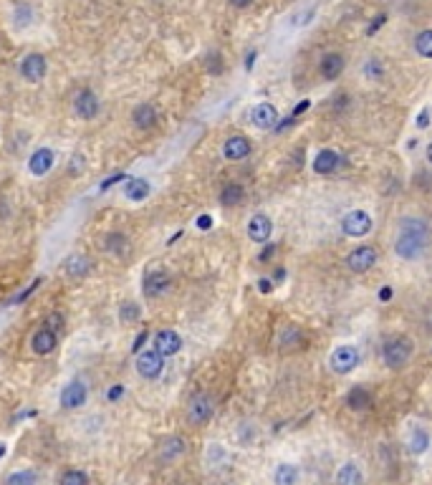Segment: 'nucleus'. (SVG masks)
I'll return each instance as SVG.
<instances>
[{
  "label": "nucleus",
  "mask_w": 432,
  "mask_h": 485,
  "mask_svg": "<svg viewBox=\"0 0 432 485\" xmlns=\"http://www.w3.org/2000/svg\"><path fill=\"white\" fill-rule=\"evenodd\" d=\"M430 223L422 218H402L394 235V255L402 260H417L430 248Z\"/></svg>",
  "instance_id": "nucleus-1"
},
{
  "label": "nucleus",
  "mask_w": 432,
  "mask_h": 485,
  "mask_svg": "<svg viewBox=\"0 0 432 485\" xmlns=\"http://www.w3.org/2000/svg\"><path fill=\"white\" fill-rule=\"evenodd\" d=\"M215 415V397L205 389H198L193 397L187 399L185 417L193 427H205Z\"/></svg>",
  "instance_id": "nucleus-2"
},
{
  "label": "nucleus",
  "mask_w": 432,
  "mask_h": 485,
  "mask_svg": "<svg viewBox=\"0 0 432 485\" xmlns=\"http://www.w3.org/2000/svg\"><path fill=\"white\" fill-rule=\"evenodd\" d=\"M412 359V344L405 336H389L382 344V361L389 369H405Z\"/></svg>",
  "instance_id": "nucleus-3"
},
{
  "label": "nucleus",
  "mask_w": 432,
  "mask_h": 485,
  "mask_svg": "<svg viewBox=\"0 0 432 485\" xmlns=\"http://www.w3.org/2000/svg\"><path fill=\"white\" fill-rule=\"evenodd\" d=\"M359 361H362L359 349L352 344H341L329 354V369H332L334 374H341V377H344V374H352L354 369L359 366Z\"/></svg>",
  "instance_id": "nucleus-4"
},
{
  "label": "nucleus",
  "mask_w": 432,
  "mask_h": 485,
  "mask_svg": "<svg viewBox=\"0 0 432 485\" xmlns=\"http://www.w3.org/2000/svg\"><path fill=\"white\" fill-rule=\"evenodd\" d=\"M339 227L346 238H364V235L372 233L374 220L366 210H349V213L341 218Z\"/></svg>",
  "instance_id": "nucleus-5"
},
{
  "label": "nucleus",
  "mask_w": 432,
  "mask_h": 485,
  "mask_svg": "<svg viewBox=\"0 0 432 485\" xmlns=\"http://www.w3.org/2000/svg\"><path fill=\"white\" fill-rule=\"evenodd\" d=\"M89 399V387L84 379H71L64 385L59 394V405L61 410H66V412H73V410H81V407L87 405Z\"/></svg>",
  "instance_id": "nucleus-6"
},
{
  "label": "nucleus",
  "mask_w": 432,
  "mask_h": 485,
  "mask_svg": "<svg viewBox=\"0 0 432 485\" xmlns=\"http://www.w3.org/2000/svg\"><path fill=\"white\" fill-rule=\"evenodd\" d=\"M377 260H379V253L374 246H357L344 258V263L352 273H366L377 266Z\"/></svg>",
  "instance_id": "nucleus-7"
},
{
  "label": "nucleus",
  "mask_w": 432,
  "mask_h": 485,
  "mask_svg": "<svg viewBox=\"0 0 432 485\" xmlns=\"http://www.w3.org/2000/svg\"><path fill=\"white\" fill-rule=\"evenodd\" d=\"M172 288V278H170V273L167 271H149L142 278V293H144V299L149 301H157L162 296H167V291Z\"/></svg>",
  "instance_id": "nucleus-8"
},
{
  "label": "nucleus",
  "mask_w": 432,
  "mask_h": 485,
  "mask_svg": "<svg viewBox=\"0 0 432 485\" xmlns=\"http://www.w3.org/2000/svg\"><path fill=\"white\" fill-rule=\"evenodd\" d=\"M134 369L142 379H157L165 372V357L154 349H147V352L137 354V361H134Z\"/></svg>",
  "instance_id": "nucleus-9"
},
{
  "label": "nucleus",
  "mask_w": 432,
  "mask_h": 485,
  "mask_svg": "<svg viewBox=\"0 0 432 485\" xmlns=\"http://www.w3.org/2000/svg\"><path fill=\"white\" fill-rule=\"evenodd\" d=\"M99 112H101V101L91 89H81V91L73 96V114H76L79 119L91 121L99 117Z\"/></svg>",
  "instance_id": "nucleus-10"
},
{
  "label": "nucleus",
  "mask_w": 432,
  "mask_h": 485,
  "mask_svg": "<svg viewBox=\"0 0 432 485\" xmlns=\"http://www.w3.org/2000/svg\"><path fill=\"white\" fill-rule=\"evenodd\" d=\"M18 71L20 76L28 81V84H38V81L46 79V71H48V61L43 54H28L20 59L18 64Z\"/></svg>",
  "instance_id": "nucleus-11"
},
{
  "label": "nucleus",
  "mask_w": 432,
  "mask_h": 485,
  "mask_svg": "<svg viewBox=\"0 0 432 485\" xmlns=\"http://www.w3.org/2000/svg\"><path fill=\"white\" fill-rule=\"evenodd\" d=\"M187 452V440L182 435H170L160 442V450H157V460L160 465H172L180 458H185Z\"/></svg>",
  "instance_id": "nucleus-12"
},
{
  "label": "nucleus",
  "mask_w": 432,
  "mask_h": 485,
  "mask_svg": "<svg viewBox=\"0 0 432 485\" xmlns=\"http://www.w3.org/2000/svg\"><path fill=\"white\" fill-rule=\"evenodd\" d=\"M251 121L255 129H260V132H271V129H276V124H278V109L273 107V104H268V101H260V104H255V107L251 109Z\"/></svg>",
  "instance_id": "nucleus-13"
},
{
  "label": "nucleus",
  "mask_w": 432,
  "mask_h": 485,
  "mask_svg": "<svg viewBox=\"0 0 432 485\" xmlns=\"http://www.w3.org/2000/svg\"><path fill=\"white\" fill-rule=\"evenodd\" d=\"M56 346H59V331H54V329L46 324L40 326V329H36V334L31 336V349H33V354H38V357L54 354Z\"/></svg>",
  "instance_id": "nucleus-14"
},
{
  "label": "nucleus",
  "mask_w": 432,
  "mask_h": 485,
  "mask_svg": "<svg viewBox=\"0 0 432 485\" xmlns=\"http://www.w3.org/2000/svg\"><path fill=\"white\" fill-rule=\"evenodd\" d=\"M253 152V144L248 137H243V134H233V137H228L225 142H223V157H225L228 162H243L248 160Z\"/></svg>",
  "instance_id": "nucleus-15"
},
{
  "label": "nucleus",
  "mask_w": 432,
  "mask_h": 485,
  "mask_svg": "<svg viewBox=\"0 0 432 485\" xmlns=\"http://www.w3.org/2000/svg\"><path fill=\"white\" fill-rule=\"evenodd\" d=\"M56 165V154L51 147H38L31 157H28V172L33 177H46Z\"/></svg>",
  "instance_id": "nucleus-16"
},
{
  "label": "nucleus",
  "mask_w": 432,
  "mask_h": 485,
  "mask_svg": "<svg viewBox=\"0 0 432 485\" xmlns=\"http://www.w3.org/2000/svg\"><path fill=\"white\" fill-rule=\"evenodd\" d=\"M154 352H160L162 357H174V354L182 352V336L172 329H160V331L154 334Z\"/></svg>",
  "instance_id": "nucleus-17"
},
{
  "label": "nucleus",
  "mask_w": 432,
  "mask_h": 485,
  "mask_svg": "<svg viewBox=\"0 0 432 485\" xmlns=\"http://www.w3.org/2000/svg\"><path fill=\"white\" fill-rule=\"evenodd\" d=\"M273 235V220L266 213H255L248 220V238L258 246H266Z\"/></svg>",
  "instance_id": "nucleus-18"
},
{
  "label": "nucleus",
  "mask_w": 432,
  "mask_h": 485,
  "mask_svg": "<svg viewBox=\"0 0 432 485\" xmlns=\"http://www.w3.org/2000/svg\"><path fill=\"white\" fill-rule=\"evenodd\" d=\"M157 121H160V112H157V107H154V104H149V101H142V104H137V107L132 109L134 129H140V132H149V129H154V126H157Z\"/></svg>",
  "instance_id": "nucleus-19"
},
{
  "label": "nucleus",
  "mask_w": 432,
  "mask_h": 485,
  "mask_svg": "<svg viewBox=\"0 0 432 485\" xmlns=\"http://www.w3.org/2000/svg\"><path fill=\"white\" fill-rule=\"evenodd\" d=\"M364 483H366L364 468H362V463H357V460L341 463L336 475H334V485H364Z\"/></svg>",
  "instance_id": "nucleus-20"
},
{
  "label": "nucleus",
  "mask_w": 432,
  "mask_h": 485,
  "mask_svg": "<svg viewBox=\"0 0 432 485\" xmlns=\"http://www.w3.org/2000/svg\"><path fill=\"white\" fill-rule=\"evenodd\" d=\"M341 165H344V157H341L336 149H321L311 162L313 172L316 174H334Z\"/></svg>",
  "instance_id": "nucleus-21"
},
{
  "label": "nucleus",
  "mask_w": 432,
  "mask_h": 485,
  "mask_svg": "<svg viewBox=\"0 0 432 485\" xmlns=\"http://www.w3.org/2000/svg\"><path fill=\"white\" fill-rule=\"evenodd\" d=\"M344 68H346V59L341 54H336V51H329L319 61V73L324 76V81H336L344 73Z\"/></svg>",
  "instance_id": "nucleus-22"
},
{
  "label": "nucleus",
  "mask_w": 432,
  "mask_h": 485,
  "mask_svg": "<svg viewBox=\"0 0 432 485\" xmlns=\"http://www.w3.org/2000/svg\"><path fill=\"white\" fill-rule=\"evenodd\" d=\"M101 248H104L109 255H114V258H126V255H129V251H132V246H129V238H126L124 233H119V230H112V233L104 235V240H101Z\"/></svg>",
  "instance_id": "nucleus-23"
},
{
  "label": "nucleus",
  "mask_w": 432,
  "mask_h": 485,
  "mask_svg": "<svg viewBox=\"0 0 432 485\" xmlns=\"http://www.w3.org/2000/svg\"><path fill=\"white\" fill-rule=\"evenodd\" d=\"M64 271H66V276L73 281L87 278L89 273H91V258L84 255V253H73V255L66 258V263H64Z\"/></svg>",
  "instance_id": "nucleus-24"
},
{
  "label": "nucleus",
  "mask_w": 432,
  "mask_h": 485,
  "mask_svg": "<svg viewBox=\"0 0 432 485\" xmlns=\"http://www.w3.org/2000/svg\"><path fill=\"white\" fill-rule=\"evenodd\" d=\"M372 392H369V387L364 385H354L349 392H346V407L354 410V412H362L366 407L372 405Z\"/></svg>",
  "instance_id": "nucleus-25"
},
{
  "label": "nucleus",
  "mask_w": 432,
  "mask_h": 485,
  "mask_svg": "<svg viewBox=\"0 0 432 485\" xmlns=\"http://www.w3.org/2000/svg\"><path fill=\"white\" fill-rule=\"evenodd\" d=\"M149 193H152V185L144 177H129L124 182V197L132 202H142L144 197H149Z\"/></svg>",
  "instance_id": "nucleus-26"
},
{
  "label": "nucleus",
  "mask_w": 432,
  "mask_h": 485,
  "mask_svg": "<svg viewBox=\"0 0 432 485\" xmlns=\"http://www.w3.org/2000/svg\"><path fill=\"white\" fill-rule=\"evenodd\" d=\"M218 200L223 207H238L246 200V187L240 185V182H225L223 190H220Z\"/></svg>",
  "instance_id": "nucleus-27"
},
{
  "label": "nucleus",
  "mask_w": 432,
  "mask_h": 485,
  "mask_svg": "<svg viewBox=\"0 0 432 485\" xmlns=\"http://www.w3.org/2000/svg\"><path fill=\"white\" fill-rule=\"evenodd\" d=\"M301 470L293 463H278L273 470V485H299Z\"/></svg>",
  "instance_id": "nucleus-28"
},
{
  "label": "nucleus",
  "mask_w": 432,
  "mask_h": 485,
  "mask_svg": "<svg viewBox=\"0 0 432 485\" xmlns=\"http://www.w3.org/2000/svg\"><path fill=\"white\" fill-rule=\"evenodd\" d=\"M430 450V432L425 427H415L407 438V452L410 455H425Z\"/></svg>",
  "instance_id": "nucleus-29"
},
{
  "label": "nucleus",
  "mask_w": 432,
  "mask_h": 485,
  "mask_svg": "<svg viewBox=\"0 0 432 485\" xmlns=\"http://www.w3.org/2000/svg\"><path fill=\"white\" fill-rule=\"evenodd\" d=\"M301 344H304V331H301V326L288 324L281 329L278 346L283 349V352H291V349H296V346H301Z\"/></svg>",
  "instance_id": "nucleus-30"
},
{
  "label": "nucleus",
  "mask_w": 432,
  "mask_h": 485,
  "mask_svg": "<svg viewBox=\"0 0 432 485\" xmlns=\"http://www.w3.org/2000/svg\"><path fill=\"white\" fill-rule=\"evenodd\" d=\"M3 485H38V475L31 468H20V470L8 472Z\"/></svg>",
  "instance_id": "nucleus-31"
},
{
  "label": "nucleus",
  "mask_w": 432,
  "mask_h": 485,
  "mask_svg": "<svg viewBox=\"0 0 432 485\" xmlns=\"http://www.w3.org/2000/svg\"><path fill=\"white\" fill-rule=\"evenodd\" d=\"M415 54L419 59H432V28H425V31H419L415 36Z\"/></svg>",
  "instance_id": "nucleus-32"
},
{
  "label": "nucleus",
  "mask_w": 432,
  "mask_h": 485,
  "mask_svg": "<svg viewBox=\"0 0 432 485\" xmlns=\"http://www.w3.org/2000/svg\"><path fill=\"white\" fill-rule=\"evenodd\" d=\"M142 319V306L134 301H121L119 304V321L121 324H137Z\"/></svg>",
  "instance_id": "nucleus-33"
},
{
  "label": "nucleus",
  "mask_w": 432,
  "mask_h": 485,
  "mask_svg": "<svg viewBox=\"0 0 432 485\" xmlns=\"http://www.w3.org/2000/svg\"><path fill=\"white\" fill-rule=\"evenodd\" d=\"M59 485H89V472L79 470V468H68L61 472Z\"/></svg>",
  "instance_id": "nucleus-34"
},
{
  "label": "nucleus",
  "mask_w": 432,
  "mask_h": 485,
  "mask_svg": "<svg viewBox=\"0 0 432 485\" xmlns=\"http://www.w3.org/2000/svg\"><path fill=\"white\" fill-rule=\"evenodd\" d=\"M364 76L369 81H379V79H382V76H385V66H382V61H379V59H369V61H366Z\"/></svg>",
  "instance_id": "nucleus-35"
},
{
  "label": "nucleus",
  "mask_w": 432,
  "mask_h": 485,
  "mask_svg": "<svg viewBox=\"0 0 432 485\" xmlns=\"http://www.w3.org/2000/svg\"><path fill=\"white\" fill-rule=\"evenodd\" d=\"M31 20H33V8L28 6V3H20V6L15 8V26L26 28Z\"/></svg>",
  "instance_id": "nucleus-36"
},
{
  "label": "nucleus",
  "mask_w": 432,
  "mask_h": 485,
  "mask_svg": "<svg viewBox=\"0 0 432 485\" xmlns=\"http://www.w3.org/2000/svg\"><path fill=\"white\" fill-rule=\"evenodd\" d=\"M207 458H210V465H223V460H225V450L218 445V442H210V447H207Z\"/></svg>",
  "instance_id": "nucleus-37"
},
{
  "label": "nucleus",
  "mask_w": 432,
  "mask_h": 485,
  "mask_svg": "<svg viewBox=\"0 0 432 485\" xmlns=\"http://www.w3.org/2000/svg\"><path fill=\"white\" fill-rule=\"evenodd\" d=\"M121 397H124V387H121V385H112V387H109V392H107L109 402H119Z\"/></svg>",
  "instance_id": "nucleus-38"
},
{
  "label": "nucleus",
  "mask_w": 432,
  "mask_h": 485,
  "mask_svg": "<svg viewBox=\"0 0 432 485\" xmlns=\"http://www.w3.org/2000/svg\"><path fill=\"white\" fill-rule=\"evenodd\" d=\"M46 326H51L54 331H61V329H64V316H59V313H51V316L46 319Z\"/></svg>",
  "instance_id": "nucleus-39"
},
{
  "label": "nucleus",
  "mask_w": 432,
  "mask_h": 485,
  "mask_svg": "<svg viewBox=\"0 0 432 485\" xmlns=\"http://www.w3.org/2000/svg\"><path fill=\"white\" fill-rule=\"evenodd\" d=\"M195 225H198L200 230H210V227H213V215H200V218L195 220Z\"/></svg>",
  "instance_id": "nucleus-40"
},
{
  "label": "nucleus",
  "mask_w": 432,
  "mask_h": 485,
  "mask_svg": "<svg viewBox=\"0 0 432 485\" xmlns=\"http://www.w3.org/2000/svg\"><path fill=\"white\" fill-rule=\"evenodd\" d=\"M417 126H419V129H427V126H430V109H422V112H419Z\"/></svg>",
  "instance_id": "nucleus-41"
},
{
  "label": "nucleus",
  "mask_w": 432,
  "mask_h": 485,
  "mask_svg": "<svg viewBox=\"0 0 432 485\" xmlns=\"http://www.w3.org/2000/svg\"><path fill=\"white\" fill-rule=\"evenodd\" d=\"M147 336H149V334H147V331H142L140 336H137V339H134V346H132V352H134V354H140V352H142V344H144V341H147Z\"/></svg>",
  "instance_id": "nucleus-42"
},
{
  "label": "nucleus",
  "mask_w": 432,
  "mask_h": 485,
  "mask_svg": "<svg viewBox=\"0 0 432 485\" xmlns=\"http://www.w3.org/2000/svg\"><path fill=\"white\" fill-rule=\"evenodd\" d=\"M71 162H73V165H71V174H79V167L84 170V157H79V154H73Z\"/></svg>",
  "instance_id": "nucleus-43"
},
{
  "label": "nucleus",
  "mask_w": 432,
  "mask_h": 485,
  "mask_svg": "<svg viewBox=\"0 0 432 485\" xmlns=\"http://www.w3.org/2000/svg\"><path fill=\"white\" fill-rule=\"evenodd\" d=\"M258 291L260 293H271L273 291V281L271 278H260L258 281Z\"/></svg>",
  "instance_id": "nucleus-44"
},
{
  "label": "nucleus",
  "mask_w": 432,
  "mask_h": 485,
  "mask_svg": "<svg viewBox=\"0 0 432 485\" xmlns=\"http://www.w3.org/2000/svg\"><path fill=\"white\" fill-rule=\"evenodd\" d=\"M385 20H387V15H379V18H377V23H372V26L366 28V33H369V36H372V33H377L379 28L385 26Z\"/></svg>",
  "instance_id": "nucleus-45"
},
{
  "label": "nucleus",
  "mask_w": 432,
  "mask_h": 485,
  "mask_svg": "<svg viewBox=\"0 0 432 485\" xmlns=\"http://www.w3.org/2000/svg\"><path fill=\"white\" fill-rule=\"evenodd\" d=\"M308 107H311V101H308V99H304V101H301V104H299V107H296V109H293V112H291V117H293V119H296V117H299V114H304V112H306Z\"/></svg>",
  "instance_id": "nucleus-46"
},
{
  "label": "nucleus",
  "mask_w": 432,
  "mask_h": 485,
  "mask_svg": "<svg viewBox=\"0 0 432 485\" xmlns=\"http://www.w3.org/2000/svg\"><path fill=\"white\" fill-rule=\"evenodd\" d=\"M273 253H276V246H273V243H266V251L260 253L258 258H260V260H268V258L273 255Z\"/></svg>",
  "instance_id": "nucleus-47"
},
{
  "label": "nucleus",
  "mask_w": 432,
  "mask_h": 485,
  "mask_svg": "<svg viewBox=\"0 0 432 485\" xmlns=\"http://www.w3.org/2000/svg\"><path fill=\"white\" fill-rule=\"evenodd\" d=\"M230 6H235V8H248V6H253V0H230Z\"/></svg>",
  "instance_id": "nucleus-48"
},
{
  "label": "nucleus",
  "mask_w": 432,
  "mask_h": 485,
  "mask_svg": "<svg viewBox=\"0 0 432 485\" xmlns=\"http://www.w3.org/2000/svg\"><path fill=\"white\" fill-rule=\"evenodd\" d=\"M379 299H382V301L392 299V288H382V291H379Z\"/></svg>",
  "instance_id": "nucleus-49"
},
{
  "label": "nucleus",
  "mask_w": 432,
  "mask_h": 485,
  "mask_svg": "<svg viewBox=\"0 0 432 485\" xmlns=\"http://www.w3.org/2000/svg\"><path fill=\"white\" fill-rule=\"evenodd\" d=\"M253 64H255V51H251V54H248V61H246V68H248V71L253 68Z\"/></svg>",
  "instance_id": "nucleus-50"
},
{
  "label": "nucleus",
  "mask_w": 432,
  "mask_h": 485,
  "mask_svg": "<svg viewBox=\"0 0 432 485\" xmlns=\"http://www.w3.org/2000/svg\"><path fill=\"white\" fill-rule=\"evenodd\" d=\"M427 162H430V165H432V142H430V144H427Z\"/></svg>",
  "instance_id": "nucleus-51"
},
{
  "label": "nucleus",
  "mask_w": 432,
  "mask_h": 485,
  "mask_svg": "<svg viewBox=\"0 0 432 485\" xmlns=\"http://www.w3.org/2000/svg\"><path fill=\"white\" fill-rule=\"evenodd\" d=\"M283 276H286V271H283V268H278V271H276V281H281Z\"/></svg>",
  "instance_id": "nucleus-52"
},
{
  "label": "nucleus",
  "mask_w": 432,
  "mask_h": 485,
  "mask_svg": "<svg viewBox=\"0 0 432 485\" xmlns=\"http://www.w3.org/2000/svg\"><path fill=\"white\" fill-rule=\"evenodd\" d=\"M3 455H6V445H3V442H0V458H3Z\"/></svg>",
  "instance_id": "nucleus-53"
}]
</instances>
